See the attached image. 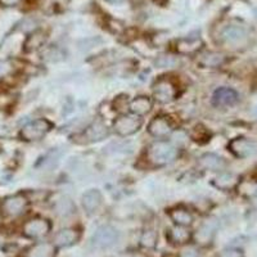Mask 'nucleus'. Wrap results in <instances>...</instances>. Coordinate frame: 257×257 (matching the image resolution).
Returning a JSON list of instances; mask_svg holds the SVG:
<instances>
[{
  "label": "nucleus",
  "instance_id": "f257e3e1",
  "mask_svg": "<svg viewBox=\"0 0 257 257\" xmlns=\"http://www.w3.org/2000/svg\"><path fill=\"white\" fill-rule=\"evenodd\" d=\"M176 148L169 142L158 141L153 143L148 149V160L152 162L153 165L157 166H164V165L173 162L176 158Z\"/></svg>",
  "mask_w": 257,
  "mask_h": 257
},
{
  "label": "nucleus",
  "instance_id": "f03ea898",
  "mask_svg": "<svg viewBox=\"0 0 257 257\" xmlns=\"http://www.w3.org/2000/svg\"><path fill=\"white\" fill-rule=\"evenodd\" d=\"M52 122L48 121L47 118H38V120L26 123L24 127L21 128L20 137L25 142L40 141L52 130Z\"/></svg>",
  "mask_w": 257,
  "mask_h": 257
},
{
  "label": "nucleus",
  "instance_id": "7ed1b4c3",
  "mask_svg": "<svg viewBox=\"0 0 257 257\" xmlns=\"http://www.w3.org/2000/svg\"><path fill=\"white\" fill-rule=\"evenodd\" d=\"M27 206H29V199L24 196V194H13V196H9L2 202L0 205V210L4 216L8 217H16L20 216L25 211L27 210Z\"/></svg>",
  "mask_w": 257,
  "mask_h": 257
},
{
  "label": "nucleus",
  "instance_id": "20e7f679",
  "mask_svg": "<svg viewBox=\"0 0 257 257\" xmlns=\"http://www.w3.org/2000/svg\"><path fill=\"white\" fill-rule=\"evenodd\" d=\"M50 228H52V225L47 219L34 217V219L25 222L22 233H24L25 237L30 238V239H39V238L45 237L50 231Z\"/></svg>",
  "mask_w": 257,
  "mask_h": 257
},
{
  "label": "nucleus",
  "instance_id": "39448f33",
  "mask_svg": "<svg viewBox=\"0 0 257 257\" xmlns=\"http://www.w3.org/2000/svg\"><path fill=\"white\" fill-rule=\"evenodd\" d=\"M118 240V231L109 225H103L93 234L91 242L96 248H108Z\"/></svg>",
  "mask_w": 257,
  "mask_h": 257
},
{
  "label": "nucleus",
  "instance_id": "423d86ee",
  "mask_svg": "<svg viewBox=\"0 0 257 257\" xmlns=\"http://www.w3.org/2000/svg\"><path fill=\"white\" fill-rule=\"evenodd\" d=\"M142 127V120L138 116H127L123 114L116 118L113 122L114 132L121 137H127L137 133Z\"/></svg>",
  "mask_w": 257,
  "mask_h": 257
},
{
  "label": "nucleus",
  "instance_id": "0eeeda50",
  "mask_svg": "<svg viewBox=\"0 0 257 257\" xmlns=\"http://www.w3.org/2000/svg\"><path fill=\"white\" fill-rule=\"evenodd\" d=\"M238 102V93L231 88H219L212 95V104L219 108L230 107Z\"/></svg>",
  "mask_w": 257,
  "mask_h": 257
},
{
  "label": "nucleus",
  "instance_id": "6e6552de",
  "mask_svg": "<svg viewBox=\"0 0 257 257\" xmlns=\"http://www.w3.org/2000/svg\"><path fill=\"white\" fill-rule=\"evenodd\" d=\"M229 148H230V151L234 155L240 158L249 157V156L254 155L257 151L256 144L253 142L248 141V139H244V138L233 139L230 144H229Z\"/></svg>",
  "mask_w": 257,
  "mask_h": 257
},
{
  "label": "nucleus",
  "instance_id": "1a4fd4ad",
  "mask_svg": "<svg viewBox=\"0 0 257 257\" xmlns=\"http://www.w3.org/2000/svg\"><path fill=\"white\" fill-rule=\"evenodd\" d=\"M175 86L169 80H160L155 85V98L161 103H167L175 98Z\"/></svg>",
  "mask_w": 257,
  "mask_h": 257
},
{
  "label": "nucleus",
  "instance_id": "9d476101",
  "mask_svg": "<svg viewBox=\"0 0 257 257\" xmlns=\"http://www.w3.org/2000/svg\"><path fill=\"white\" fill-rule=\"evenodd\" d=\"M108 135V128L102 121H94L91 125L85 128L80 137L84 138L85 142H99Z\"/></svg>",
  "mask_w": 257,
  "mask_h": 257
},
{
  "label": "nucleus",
  "instance_id": "9b49d317",
  "mask_svg": "<svg viewBox=\"0 0 257 257\" xmlns=\"http://www.w3.org/2000/svg\"><path fill=\"white\" fill-rule=\"evenodd\" d=\"M82 207L88 213L95 212L98 208L102 206L103 196L100 190L98 189H89L88 192H85L82 194Z\"/></svg>",
  "mask_w": 257,
  "mask_h": 257
},
{
  "label": "nucleus",
  "instance_id": "f8f14e48",
  "mask_svg": "<svg viewBox=\"0 0 257 257\" xmlns=\"http://www.w3.org/2000/svg\"><path fill=\"white\" fill-rule=\"evenodd\" d=\"M222 39L225 40V43L231 45H237L243 43L247 38V32L243 27L237 26V25H229V26L225 27L221 32Z\"/></svg>",
  "mask_w": 257,
  "mask_h": 257
},
{
  "label": "nucleus",
  "instance_id": "ddd939ff",
  "mask_svg": "<svg viewBox=\"0 0 257 257\" xmlns=\"http://www.w3.org/2000/svg\"><path fill=\"white\" fill-rule=\"evenodd\" d=\"M57 247L54 243L40 242L30 247L25 253V257H56Z\"/></svg>",
  "mask_w": 257,
  "mask_h": 257
},
{
  "label": "nucleus",
  "instance_id": "4468645a",
  "mask_svg": "<svg viewBox=\"0 0 257 257\" xmlns=\"http://www.w3.org/2000/svg\"><path fill=\"white\" fill-rule=\"evenodd\" d=\"M149 134H152L156 138H165L171 134L173 127L165 117H155L148 125Z\"/></svg>",
  "mask_w": 257,
  "mask_h": 257
},
{
  "label": "nucleus",
  "instance_id": "2eb2a0df",
  "mask_svg": "<svg viewBox=\"0 0 257 257\" xmlns=\"http://www.w3.org/2000/svg\"><path fill=\"white\" fill-rule=\"evenodd\" d=\"M80 239V233L76 229H62L54 237V245L56 247H70L75 244Z\"/></svg>",
  "mask_w": 257,
  "mask_h": 257
},
{
  "label": "nucleus",
  "instance_id": "dca6fc26",
  "mask_svg": "<svg viewBox=\"0 0 257 257\" xmlns=\"http://www.w3.org/2000/svg\"><path fill=\"white\" fill-rule=\"evenodd\" d=\"M45 34L43 31H34L31 32L29 36H27L26 41H25L24 44V50L26 53H31L35 52V50L40 49L45 43Z\"/></svg>",
  "mask_w": 257,
  "mask_h": 257
},
{
  "label": "nucleus",
  "instance_id": "f3484780",
  "mask_svg": "<svg viewBox=\"0 0 257 257\" xmlns=\"http://www.w3.org/2000/svg\"><path fill=\"white\" fill-rule=\"evenodd\" d=\"M199 165L206 170L219 171V170H222L225 167V161L219 156L213 155V153H207V155L202 156L199 158Z\"/></svg>",
  "mask_w": 257,
  "mask_h": 257
},
{
  "label": "nucleus",
  "instance_id": "a211bd4d",
  "mask_svg": "<svg viewBox=\"0 0 257 257\" xmlns=\"http://www.w3.org/2000/svg\"><path fill=\"white\" fill-rule=\"evenodd\" d=\"M152 109V100L148 96H137L130 103V111L137 116H143Z\"/></svg>",
  "mask_w": 257,
  "mask_h": 257
},
{
  "label": "nucleus",
  "instance_id": "6ab92c4d",
  "mask_svg": "<svg viewBox=\"0 0 257 257\" xmlns=\"http://www.w3.org/2000/svg\"><path fill=\"white\" fill-rule=\"evenodd\" d=\"M190 231L188 230L187 226H180V225H176L175 228L170 229L169 234H167V238L171 243L174 244H183V243H187L190 239Z\"/></svg>",
  "mask_w": 257,
  "mask_h": 257
},
{
  "label": "nucleus",
  "instance_id": "aec40b11",
  "mask_svg": "<svg viewBox=\"0 0 257 257\" xmlns=\"http://www.w3.org/2000/svg\"><path fill=\"white\" fill-rule=\"evenodd\" d=\"M170 217L175 222L176 225H180V226H189L193 222V216L192 213L189 212L185 208H174V210L170 211Z\"/></svg>",
  "mask_w": 257,
  "mask_h": 257
},
{
  "label": "nucleus",
  "instance_id": "412c9836",
  "mask_svg": "<svg viewBox=\"0 0 257 257\" xmlns=\"http://www.w3.org/2000/svg\"><path fill=\"white\" fill-rule=\"evenodd\" d=\"M225 62V57L221 53L215 52H207L205 54H202L198 58V63L203 67H219Z\"/></svg>",
  "mask_w": 257,
  "mask_h": 257
},
{
  "label": "nucleus",
  "instance_id": "4be33fe9",
  "mask_svg": "<svg viewBox=\"0 0 257 257\" xmlns=\"http://www.w3.org/2000/svg\"><path fill=\"white\" fill-rule=\"evenodd\" d=\"M202 41L199 39H193V38H187V39H180L176 44V48L180 53H184V54H190V53H194L197 50L201 49Z\"/></svg>",
  "mask_w": 257,
  "mask_h": 257
},
{
  "label": "nucleus",
  "instance_id": "5701e85b",
  "mask_svg": "<svg viewBox=\"0 0 257 257\" xmlns=\"http://www.w3.org/2000/svg\"><path fill=\"white\" fill-rule=\"evenodd\" d=\"M54 210L58 215L61 216H70L75 212L76 207L73 205L72 199L68 198V197H61L58 201L56 202V205H54Z\"/></svg>",
  "mask_w": 257,
  "mask_h": 257
},
{
  "label": "nucleus",
  "instance_id": "b1692460",
  "mask_svg": "<svg viewBox=\"0 0 257 257\" xmlns=\"http://www.w3.org/2000/svg\"><path fill=\"white\" fill-rule=\"evenodd\" d=\"M61 155L62 153L59 152V151L53 149V151H50L49 153H47V155L43 157V160H41L40 164H39V167L45 170H53L57 165H58L59 160H61Z\"/></svg>",
  "mask_w": 257,
  "mask_h": 257
},
{
  "label": "nucleus",
  "instance_id": "393cba45",
  "mask_svg": "<svg viewBox=\"0 0 257 257\" xmlns=\"http://www.w3.org/2000/svg\"><path fill=\"white\" fill-rule=\"evenodd\" d=\"M216 187L221 188V189H228V188H233L237 184V176L233 174H222L215 181Z\"/></svg>",
  "mask_w": 257,
  "mask_h": 257
},
{
  "label": "nucleus",
  "instance_id": "a878e982",
  "mask_svg": "<svg viewBox=\"0 0 257 257\" xmlns=\"http://www.w3.org/2000/svg\"><path fill=\"white\" fill-rule=\"evenodd\" d=\"M208 137H210V133H208L207 130H206V127H203L202 125H197L196 127L193 128V132H192L193 141L206 142Z\"/></svg>",
  "mask_w": 257,
  "mask_h": 257
},
{
  "label": "nucleus",
  "instance_id": "bb28decb",
  "mask_svg": "<svg viewBox=\"0 0 257 257\" xmlns=\"http://www.w3.org/2000/svg\"><path fill=\"white\" fill-rule=\"evenodd\" d=\"M156 242H157V235L153 230H147L142 237V245L147 247V248H152L155 247Z\"/></svg>",
  "mask_w": 257,
  "mask_h": 257
},
{
  "label": "nucleus",
  "instance_id": "cd10ccee",
  "mask_svg": "<svg viewBox=\"0 0 257 257\" xmlns=\"http://www.w3.org/2000/svg\"><path fill=\"white\" fill-rule=\"evenodd\" d=\"M178 64V59H175L174 57L169 56H162L160 58L156 59V66H158L160 68H167V67H174Z\"/></svg>",
  "mask_w": 257,
  "mask_h": 257
},
{
  "label": "nucleus",
  "instance_id": "c85d7f7f",
  "mask_svg": "<svg viewBox=\"0 0 257 257\" xmlns=\"http://www.w3.org/2000/svg\"><path fill=\"white\" fill-rule=\"evenodd\" d=\"M45 59H48V61H52V62H57L59 61V59L63 58V54H62L61 50L58 49V48H49V49H47V52H45Z\"/></svg>",
  "mask_w": 257,
  "mask_h": 257
},
{
  "label": "nucleus",
  "instance_id": "c756f323",
  "mask_svg": "<svg viewBox=\"0 0 257 257\" xmlns=\"http://www.w3.org/2000/svg\"><path fill=\"white\" fill-rule=\"evenodd\" d=\"M211 235H212V229L208 226V225H203L201 230L198 231V238L201 242L206 243L211 239Z\"/></svg>",
  "mask_w": 257,
  "mask_h": 257
},
{
  "label": "nucleus",
  "instance_id": "7c9ffc66",
  "mask_svg": "<svg viewBox=\"0 0 257 257\" xmlns=\"http://www.w3.org/2000/svg\"><path fill=\"white\" fill-rule=\"evenodd\" d=\"M12 63L7 59H0V79L11 73L12 71Z\"/></svg>",
  "mask_w": 257,
  "mask_h": 257
},
{
  "label": "nucleus",
  "instance_id": "2f4dec72",
  "mask_svg": "<svg viewBox=\"0 0 257 257\" xmlns=\"http://www.w3.org/2000/svg\"><path fill=\"white\" fill-rule=\"evenodd\" d=\"M221 257H242V253L237 249H228V251H224Z\"/></svg>",
  "mask_w": 257,
  "mask_h": 257
},
{
  "label": "nucleus",
  "instance_id": "473e14b6",
  "mask_svg": "<svg viewBox=\"0 0 257 257\" xmlns=\"http://www.w3.org/2000/svg\"><path fill=\"white\" fill-rule=\"evenodd\" d=\"M21 0H0V6L2 7H15L20 3Z\"/></svg>",
  "mask_w": 257,
  "mask_h": 257
},
{
  "label": "nucleus",
  "instance_id": "72a5a7b5",
  "mask_svg": "<svg viewBox=\"0 0 257 257\" xmlns=\"http://www.w3.org/2000/svg\"><path fill=\"white\" fill-rule=\"evenodd\" d=\"M125 257H143L142 254H128V256H125Z\"/></svg>",
  "mask_w": 257,
  "mask_h": 257
}]
</instances>
